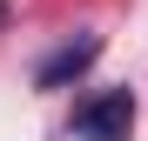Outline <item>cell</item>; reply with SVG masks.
Returning <instances> with one entry per match:
<instances>
[{"mask_svg":"<svg viewBox=\"0 0 148 141\" xmlns=\"http://www.w3.org/2000/svg\"><path fill=\"white\" fill-rule=\"evenodd\" d=\"M128 128H135V94L128 87H101L94 101L74 108V134L81 141H128Z\"/></svg>","mask_w":148,"mask_h":141,"instance_id":"obj_1","label":"cell"},{"mask_svg":"<svg viewBox=\"0 0 148 141\" xmlns=\"http://www.w3.org/2000/svg\"><path fill=\"white\" fill-rule=\"evenodd\" d=\"M94 54H101V40H94V34H81V40H74V47H61V54H47L34 81H40V87H61L67 74H81V67H88Z\"/></svg>","mask_w":148,"mask_h":141,"instance_id":"obj_2","label":"cell"}]
</instances>
